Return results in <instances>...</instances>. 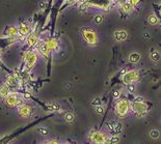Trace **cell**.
I'll return each instance as SVG.
<instances>
[{"label":"cell","mask_w":161,"mask_h":144,"mask_svg":"<svg viewBox=\"0 0 161 144\" xmlns=\"http://www.w3.org/2000/svg\"><path fill=\"white\" fill-rule=\"evenodd\" d=\"M81 37L83 40L88 45V46L95 47L98 44V35L97 32L94 29L90 28V27H84L81 29Z\"/></svg>","instance_id":"obj_1"},{"label":"cell","mask_w":161,"mask_h":144,"mask_svg":"<svg viewBox=\"0 0 161 144\" xmlns=\"http://www.w3.org/2000/svg\"><path fill=\"white\" fill-rule=\"evenodd\" d=\"M38 54L35 52H32V51H27L25 52L24 56H23V60H24V63L26 66L27 69H32L33 66L37 64L38 62Z\"/></svg>","instance_id":"obj_2"},{"label":"cell","mask_w":161,"mask_h":144,"mask_svg":"<svg viewBox=\"0 0 161 144\" xmlns=\"http://www.w3.org/2000/svg\"><path fill=\"white\" fill-rule=\"evenodd\" d=\"M3 102L8 107H18L21 105V100L19 98V96L15 92H10L5 98H3Z\"/></svg>","instance_id":"obj_3"},{"label":"cell","mask_w":161,"mask_h":144,"mask_svg":"<svg viewBox=\"0 0 161 144\" xmlns=\"http://www.w3.org/2000/svg\"><path fill=\"white\" fill-rule=\"evenodd\" d=\"M88 139L90 142L93 143H106L108 141V139L106 138V136L101 132L98 131H92L88 135Z\"/></svg>","instance_id":"obj_4"},{"label":"cell","mask_w":161,"mask_h":144,"mask_svg":"<svg viewBox=\"0 0 161 144\" xmlns=\"http://www.w3.org/2000/svg\"><path fill=\"white\" fill-rule=\"evenodd\" d=\"M129 108H130V104L127 100H121L117 102V106H115V109H117V113L119 116L123 117L129 112Z\"/></svg>","instance_id":"obj_5"},{"label":"cell","mask_w":161,"mask_h":144,"mask_svg":"<svg viewBox=\"0 0 161 144\" xmlns=\"http://www.w3.org/2000/svg\"><path fill=\"white\" fill-rule=\"evenodd\" d=\"M132 110L136 112L138 115H144L146 112L148 111V105L141 101H135L132 104Z\"/></svg>","instance_id":"obj_6"},{"label":"cell","mask_w":161,"mask_h":144,"mask_svg":"<svg viewBox=\"0 0 161 144\" xmlns=\"http://www.w3.org/2000/svg\"><path fill=\"white\" fill-rule=\"evenodd\" d=\"M18 114H19L21 117L23 118H27L29 117V116L31 115V112H32V110H31V108L29 107L28 105H25V104H21L18 106Z\"/></svg>","instance_id":"obj_7"},{"label":"cell","mask_w":161,"mask_h":144,"mask_svg":"<svg viewBox=\"0 0 161 144\" xmlns=\"http://www.w3.org/2000/svg\"><path fill=\"white\" fill-rule=\"evenodd\" d=\"M46 46L48 47L50 52H57L59 50V44H58V40L54 37H51V39H48L46 40Z\"/></svg>","instance_id":"obj_8"},{"label":"cell","mask_w":161,"mask_h":144,"mask_svg":"<svg viewBox=\"0 0 161 144\" xmlns=\"http://www.w3.org/2000/svg\"><path fill=\"white\" fill-rule=\"evenodd\" d=\"M138 79V74L135 71L128 72L127 74H125L123 77V82L125 84H129V83H133L134 81H136Z\"/></svg>","instance_id":"obj_9"},{"label":"cell","mask_w":161,"mask_h":144,"mask_svg":"<svg viewBox=\"0 0 161 144\" xmlns=\"http://www.w3.org/2000/svg\"><path fill=\"white\" fill-rule=\"evenodd\" d=\"M37 51L38 53L41 54L42 56H44V57H48L50 55V51L48 49V47L46 46V43L45 42H38V44L37 45Z\"/></svg>","instance_id":"obj_10"},{"label":"cell","mask_w":161,"mask_h":144,"mask_svg":"<svg viewBox=\"0 0 161 144\" xmlns=\"http://www.w3.org/2000/svg\"><path fill=\"white\" fill-rule=\"evenodd\" d=\"M27 45H28L29 47H37V45L38 44V42H40V40H38V37L35 33H31L30 35H28L27 37Z\"/></svg>","instance_id":"obj_11"},{"label":"cell","mask_w":161,"mask_h":144,"mask_svg":"<svg viewBox=\"0 0 161 144\" xmlns=\"http://www.w3.org/2000/svg\"><path fill=\"white\" fill-rule=\"evenodd\" d=\"M18 29H19V35H21V37H26L30 32V26L27 23H21Z\"/></svg>","instance_id":"obj_12"},{"label":"cell","mask_w":161,"mask_h":144,"mask_svg":"<svg viewBox=\"0 0 161 144\" xmlns=\"http://www.w3.org/2000/svg\"><path fill=\"white\" fill-rule=\"evenodd\" d=\"M5 34L10 37H16L19 35V29L16 26H8L5 30Z\"/></svg>","instance_id":"obj_13"},{"label":"cell","mask_w":161,"mask_h":144,"mask_svg":"<svg viewBox=\"0 0 161 144\" xmlns=\"http://www.w3.org/2000/svg\"><path fill=\"white\" fill-rule=\"evenodd\" d=\"M128 37V33L125 30H117L114 32V39L117 42H123V40H127Z\"/></svg>","instance_id":"obj_14"},{"label":"cell","mask_w":161,"mask_h":144,"mask_svg":"<svg viewBox=\"0 0 161 144\" xmlns=\"http://www.w3.org/2000/svg\"><path fill=\"white\" fill-rule=\"evenodd\" d=\"M17 84H18L17 77L12 76V75H10V76H8V77H6V85H8V86L15 87V86H17Z\"/></svg>","instance_id":"obj_15"},{"label":"cell","mask_w":161,"mask_h":144,"mask_svg":"<svg viewBox=\"0 0 161 144\" xmlns=\"http://www.w3.org/2000/svg\"><path fill=\"white\" fill-rule=\"evenodd\" d=\"M10 92H11L10 86H8V85H2V86H0V98L3 100Z\"/></svg>","instance_id":"obj_16"},{"label":"cell","mask_w":161,"mask_h":144,"mask_svg":"<svg viewBox=\"0 0 161 144\" xmlns=\"http://www.w3.org/2000/svg\"><path fill=\"white\" fill-rule=\"evenodd\" d=\"M140 60V54L137 52H133L129 55V61L131 63H137L138 61Z\"/></svg>","instance_id":"obj_17"},{"label":"cell","mask_w":161,"mask_h":144,"mask_svg":"<svg viewBox=\"0 0 161 144\" xmlns=\"http://www.w3.org/2000/svg\"><path fill=\"white\" fill-rule=\"evenodd\" d=\"M38 133L40 135H42V136H48V135L50 134V130L48 129V128L46 127H40L37 129Z\"/></svg>","instance_id":"obj_18"},{"label":"cell","mask_w":161,"mask_h":144,"mask_svg":"<svg viewBox=\"0 0 161 144\" xmlns=\"http://www.w3.org/2000/svg\"><path fill=\"white\" fill-rule=\"evenodd\" d=\"M63 118H65V120L67 121V122H73L75 120V115L72 112H67V113H65V115H63Z\"/></svg>","instance_id":"obj_19"},{"label":"cell","mask_w":161,"mask_h":144,"mask_svg":"<svg viewBox=\"0 0 161 144\" xmlns=\"http://www.w3.org/2000/svg\"><path fill=\"white\" fill-rule=\"evenodd\" d=\"M151 59L153 60L154 62L159 61V59H160V54H159V52H157V51H153V52L151 53Z\"/></svg>","instance_id":"obj_20"},{"label":"cell","mask_w":161,"mask_h":144,"mask_svg":"<svg viewBox=\"0 0 161 144\" xmlns=\"http://www.w3.org/2000/svg\"><path fill=\"white\" fill-rule=\"evenodd\" d=\"M47 107H48V109L51 110V111H56V110L59 109V105L56 104V103H50V104L47 105Z\"/></svg>","instance_id":"obj_21"},{"label":"cell","mask_w":161,"mask_h":144,"mask_svg":"<svg viewBox=\"0 0 161 144\" xmlns=\"http://www.w3.org/2000/svg\"><path fill=\"white\" fill-rule=\"evenodd\" d=\"M159 135H160V133L159 131H157V130H152L151 133H150V136L153 139H158L159 138Z\"/></svg>","instance_id":"obj_22"},{"label":"cell","mask_w":161,"mask_h":144,"mask_svg":"<svg viewBox=\"0 0 161 144\" xmlns=\"http://www.w3.org/2000/svg\"><path fill=\"white\" fill-rule=\"evenodd\" d=\"M122 129H123V127H122L121 123H114V127H113V131H114L115 133H120L122 131Z\"/></svg>","instance_id":"obj_23"},{"label":"cell","mask_w":161,"mask_h":144,"mask_svg":"<svg viewBox=\"0 0 161 144\" xmlns=\"http://www.w3.org/2000/svg\"><path fill=\"white\" fill-rule=\"evenodd\" d=\"M122 8L124 10V12H130V10H132V5L129 3H125L122 5Z\"/></svg>","instance_id":"obj_24"},{"label":"cell","mask_w":161,"mask_h":144,"mask_svg":"<svg viewBox=\"0 0 161 144\" xmlns=\"http://www.w3.org/2000/svg\"><path fill=\"white\" fill-rule=\"evenodd\" d=\"M119 141H120V138H119V136H117V135H113V136L110 137V139H109L110 143H117Z\"/></svg>","instance_id":"obj_25"},{"label":"cell","mask_w":161,"mask_h":144,"mask_svg":"<svg viewBox=\"0 0 161 144\" xmlns=\"http://www.w3.org/2000/svg\"><path fill=\"white\" fill-rule=\"evenodd\" d=\"M149 22L151 24H156L158 22V19L156 18V16L152 15V16H150V18H149Z\"/></svg>","instance_id":"obj_26"},{"label":"cell","mask_w":161,"mask_h":144,"mask_svg":"<svg viewBox=\"0 0 161 144\" xmlns=\"http://www.w3.org/2000/svg\"><path fill=\"white\" fill-rule=\"evenodd\" d=\"M95 22H96L97 24H100L103 22V16L102 15H97L96 17H95Z\"/></svg>","instance_id":"obj_27"},{"label":"cell","mask_w":161,"mask_h":144,"mask_svg":"<svg viewBox=\"0 0 161 144\" xmlns=\"http://www.w3.org/2000/svg\"><path fill=\"white\" fill-rule=\"evenodd\" d=\"M95 109H96V112L98 114H103L104 113V109H103V107H102V106L97 105L96 107H95Z\"/></svg>","instance_id":"obj_28"},{"label":"cell","mask_w":161,"mask_h":144,"mask_svg":"<svg viewBox=\"0 0 161 144\" xmlns=\"http://www.w3.org/2000/svg\"><path fill=\"white\" fill-rule=\"evenodd\" d=\"M44 143H52V144H55V143H59V140H57V139H49V140H45Z\"/></svg>","instance_id":"obj_29"},{"label":"cell","mask_w":161,"mask_h":144,"mask_svg":"<svg viewBox=\"0 0 161 144\" xmlns=\"http://www.w3.org/2000/svg\"><path fill=\"white\" fill-rule=\"evenodd\" d=\"M128 85V89H129V91L130 92H134L135 90V86L132 84V83H129V84H127Z\"/></svg>","instance_id":"obj_30"},{"label":"cell","mask_w":161,"mask_h":144,"mask_svg":"<svg viewBox=\"0 0 161 144\" xmlns=\"http://www.w3.org/2000/svg\"><path fill=\"white\" fill-rule=\"evenodd\" d=\"M120 96H121V91L120 90H115L114 92H113V96H114L115 98H119Z\"/></svg>","instance_id":"obj_31"},{"label":"cell","mask_w":161,"mask_h":144,"mask_svg":"<svg viewBox=\"0 0 161 144\" xmlns=\"http://www.w3.org/2000/svg\"><path fill=\"white\" fill-rule=\"evenodd\" d=\"M139 2V0H131V5H136Z\"/></svg>","instance_id":"obj_32"}]
</instances>
